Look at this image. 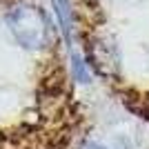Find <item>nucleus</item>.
<instances>
[{"mask_svg": "<svg viewBox=\"0 0 149 149\" xmlns=\"http://www.w3.org/2000/svg\"><path fill=\"white\" fill-rule=\"evenodd\" d=\"M54 9H56V16L60 20L65 42L71 49L74 47V11H71V5H69V0H54Z\"/></svg>", "mask_w": 149, "mask_h": 149, "instance_id": "2", "label": "nucleus"}, {"mask_svg": "<svg viewBox=\"0 0 149 149\" xmlns=\"http://www.w3.org/2000/svg\"><path fill=\"white\" fill-rule=\"evenodd\" d=\"M7 25L25 49L38 51L51 40V27L42 9L33 5H18L7 16Z\"/></svg>", "mask_w": 149, "mask_h": 149, "instance_id": "1", "label": "nucleus"}, {"mask_svg": "<svg viewBox=\"0 0 149 149\" xmlns=\"http://www.w3.org/2000/svg\"><path fill=\"white\" fill-rule=\"evenodd\" d=\"M82 149H107V147H102V145H98V143H85Z\"/></svg>", "mask_w": 149, "mask_h": 149, "instance_id": "3", "label": "nucleus"}]
</instances>
